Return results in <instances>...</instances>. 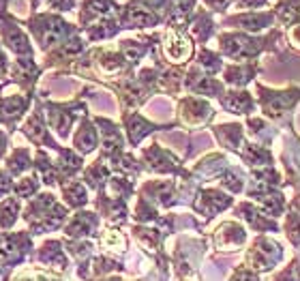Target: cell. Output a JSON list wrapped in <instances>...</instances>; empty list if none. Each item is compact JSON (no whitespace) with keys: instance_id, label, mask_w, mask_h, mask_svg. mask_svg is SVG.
Masks as SVG:
<instances>
[]
</instances>
